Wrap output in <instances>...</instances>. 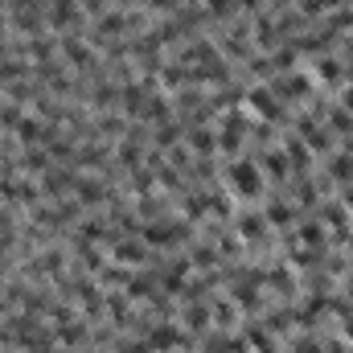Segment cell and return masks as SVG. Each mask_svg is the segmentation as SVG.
<instances>
[{
	"label": "cell",
	"instance_id": "1",
	"mask_svg": "<svg viewBox=\"0 0 353 353\" xmlns=\"http://www.w3.org/2000/svg\"><path fill=\"white\" fill-rule=\"evenodd\" d=\"M226 189H230V197H239V201H255V197H263L267 176H263V169H259V161H251V157H234V161L226 165Z\"/></svg>",
	"mask_w": 353,
	"mask_h": 353
},
{
	"label": "cell",
	"instance_id": "2",
	"mask_svg": "<svg viewBox=\"0 0 353 353\" xmlns=\"http://www.w3.org/2000/svg\"><path fill=\"white\" fill-rule=\"evenodd\" d=\"M243 103H247V111H255L263 123H283V119H288V103L275 99L271 87H251L243 94Z\"/></svg>",
	"mask_w": 353,
	"mask_h": 353
},
{
	"label": "cell",
	"instance_id": "3",
	"mask_svg": "<svg viewBox=\"0 0 353 353\" xmlns=\"http://www.w3.org/2000/svg\"><path fill=\"white\" fill-rule=\"evenodd\" d=\"M267 87L275 90V99H283V103H308V99H312V79H308L304 70H288V74H275Z\"/></svg>",
	"mask_w": 353,
	"mask_h": 353
},
{
	"label": "cell",
	"instance_id": "4",
	"mask_svg": "<svg viewBox=\"0 0 353 353\" xmlns=\"http://www.w3.org/2000/svg\"><path fill=\"white\" fill-rule=\"evenodd\" d=\"M46 25H50L54 33H74V29L83 25V0H50Z\"/></svg>",
	"mask_w": 353,
	"mask_h": 353
},
{
	"label": "cell",
	"instance_id": "5",
	"mask_svg": "<svg viewBox=\"0 0 353 353\" xmlns=\"http://www.w3.org/2000/svg\"><path fill=\"white\" fill-rule=\"evenodd\" d=\"M148 345L152 353H173V350H189V333L176 329V325H148Z\"/></svg>",
	"mask_w": 353,
	"mask_h": 353
},
{
	"label": "cell",
	"instance_id": "6",
	"mask_svg": "<svg viewBox=\"0 0 353 353\" xmlns=\"http://www.w3.org/2000/svg\"><path fill=\"white\" fill-rule=\"evenodd\" d=\"M111 259H115V263H128V267H144L148 263V247L136 243V239H119V243L111 247Z\"/></svg>",
	"mask_w": 353,
	"mask_h": 353
},
{
	"label": "cell",
	"instance_id": "7",
	"mask_svg": "<svg viewBox=\"0 0 353 353\" xmlns=\"http://www.w3.org/2000/svg\"><path fill=\"white\" fill-rule=\"evenodd\" d=\"M267 230H271V222H267V214H259V210H247V214L239 218V234H243V243H263Z\"/></svg>",
	"mask_w": 353,
	"mask_h": 353
},
{
	"label": "cell",
	"instance_id": "8",
	"mask_svg": "<svg viewBox=\"0 0 353 353\" xmlns=\"http://www.w3.org/2000/svg\"><path fill=\"white\" fill-rule=\"evenodd\" d=\"M54 337H58L66 350H79L83 341H90V325L74 316V321H66V325H54Z\"/></svg>",
	"mask_w": 353,
	"mask_h": 353
},
{
	"label": "cell",
	"instance_id": "9",
	"mask_svg": "<svg viewBox=\"0 0 353 353\" xmlns=\"http://www.w3.org/2000/svg\"><path fill=\"white\" fill-rule=\"evenodd\" d=\"M181 321H185V333H205V329H214L210 304H201V300H189L185 312H181Z\"/></svg>",
	"mask_w": 353,
	"mask_h": 353
},
{
	"label": "cell",
	"instance_id": "10",
	"mask_svg": "<svg viewBox=\"0 0 353 353\" xmlns=\"http://www.w3.org/2000/svg\"><path fill=\"white\" fill-rule=\"evenodd\" d=\"M161 83H165V90H181L193 83V66H185V62H165L161 66Z\"/></svg>",
	"mask_w": 353,
	"mask_h": 353
},
{
	"label": "cell",
	"instance_id": "11",
	"mask_svg": "<svg viewBox=\"0 0 353 353\" xmlns=\"http://www.w3.org/2000/svg\"><path fill=\"white\" fill-rule=\"evenodd\" d=\"M74 181H79V176H70L66 169H50V176H41V193L66 197V193H74Z\"/></svg>",
	"mask_w": 353,
	"mask_h": 353
},
{
	"label": "cell",
	"instance_id": "12",
	"mask_svg": "<svg viewBox=\"0 0 353 353\" xmlns=\"http://www.w3.org/2000/svg\"><path fill=\"white\" fill-rule=\"evenodd\" d=\"M128 300H152L157 296V275H148V271H132V279H128Z\"/></svg>",
	"mask_w": 353,
	"mask_h": 353
},
{
	"label": "cell",
	"instance_id": "13",
	"mask_svg": "<svg viewBox=\"0 0 353 353\" xmlns=\"http://www.w3.org/2000/svg\"><path fill=\"white\" fill-rule=\"evenodd\" d=\"M189 259H173V263H165V275H161V288L173 296V292H185V275H189Z\"/></svg>",
	"mask_w": 353,
	"mask_h": 353
},
{
	"label": "cell",
	"instance_id": "14",
	"mask_svg": "<svg viewBox=\"0 0 353 353\" xmlns=\"http://www.w3.org/2000/svg\"><path fill=\"white\" fill-rule=\"evenodd\" d=\"M259 169H263L267 181H288V173H292V165H288V157H283V148L275 152H263V161H259Z\"/></svg>",
	"mask_w": 353,
	"mask_h": 353
},
{
	"label": "cell",
	"instance_id": "15",
	"mask_svg": "<svg viewBox=\"0 0 353 353\" xmlns=\"http://www.w3.org/2000/svg\"><path fill=\"white\" fill-rule=\"evenodd\" d=\"M210 321H214V329H234L239 325V304L234 300H214L210 304Z\"/></svg>",
	"mask_w": 353,
	"mask_h": 353
},
{
	"label": "cell",
	"instance_id": "16",
	"mask_svg": "<svg viewBox=\"0 0 353 353\" xmlns=\"http://www.w3.org/2000/svg\"><path fill=\"white\" fill-rule=\"evenodd\" d=\"M74 193H79V205H99V201H107V189H103V181H94V176H79V181H74Z\"/></svg>",
	"mask_w": 353,
	"mask_h": 353
},
{
	"label": "cell",
	"instance_id": "17",
	"mask_svg": "<svg viewBox=\"0 0 353 353\" xmlns=\"http://www.w3.org/2000/svg\"><path fill=\"white\" fill-rule=\"evenodd\" d=\"M189 148H193L197 157H214V152H218V132H214V128H193V132H189Z\"/></svg>",
	"mask_w": 353,
	"mask_h": 353
},
{
	"label": "cell",
	"instance_id": "18",
	"mask_svg": "<svg viewBox=\"0 0 353 353\" xmlns=\"http://www.w3.org/2000/svg\"><path fill=\"white\" fill-rule=\"evenodd\" d=\"M283 157H288V165H292L296 173H304V169L312 165V152L304 148V140H300V136H288V144H283Z\"/></svg>",
	"mask_w": 353,
	"mask_h": 353
},
{
	"label": "cell",
	"instance_id": "19",
	"mask_svg": "<svg viewBox=\"0 0 353 353\" xmlns=\"http://www.w3.org/2000/svg\"><path fill=\"white\" fill-rule=\"evenodd\" d=\"M316 79H321L325 87H341V79H345L341 58H321V62H316Z\"/></svg>",
	"mask_w": 353,
	"mask_h": 353
},
{
	"label": "cell",
	"instance_id": "20",
	"mask_svg": "<svg viewBox=\"0 0 353 353\" xmlns=\"http://www.w3.org/2000/svg\"><path fill=\"white\" fill-rule=\"evenodd\" d=\"M21 169H29V173H50V152H46L41 144H29V148L21 152Z\"/></svg>",
	"mask_w": 353,
	"mask_h": 353
},
{
	"label": "cell",
	"instance_id": "21",
	"mask_svg": "<svg viewBox=\"0 0 353 353\" xmlns=\"http://www.w3.org/2000/svg\"><path fill=\"white\" fill-rule=\"evenodd\" d=\"M263 283L275 288V292H283V296H296V279H292L288 267H271V271H263Z\"/></svg>",
	"mask_w": 353,
	"mask_h": 353
},
{
	"label": "cell",
	"instance_id": "22",
	"mask_svg": "<svg viewBox=\"0 0 353 353\" xmlns=\"http://www.w3.org/2000/svg\"><path fill=\"white\" fill-rule=\"evenodd\" d=\"M107 157H111V148H107V144H87L74 161H79V169H103V165H107Z\"/></svg>",
	"mask_w": 353,
	"mask_h": 353
},
{
	"label": "cell",
	"instance_id": "23",
	"mask_svg": "<svg viewBox=\"0 0 353 353\" xmlns=\"http://www.w3.org/2000/svg\"><path fill=\"white\" fill-rule=\"evenodd\" d=\"M62 54H66V62H74V66H90L87 41H79L74 33H66V41H62Z\"/></svg>",
	"mask_w": 353,
	"mask_h": 353
},
{
	"label": "cell",
	"instance_id": "24",
	"mask_svg": "<svg viewBox=\"0 0 353 353\" xmlns=\"http://www.w3.org/2000/svg\"><path fill=\"white\" fill-rule=\"evenodd\" d=\"M321 222H329L333 230H341V239L350 234V214H345V205H341V201H329V205H325V218H321Z\"/></svg>",
	"mask_w": 353,
	"mask_h": 353
},
{
	"label": "cell",
	"instance_id": "25",
	"mask_svg": "<svg viewBox=\"0 0 353 353\" xmlns=\"http://www.w3.org/2000/svg\"><path fill=\"white\" fill-rule=\"evenodd\" d=\"M103 308L111 312V321H115V325H132V312H128V296H119V292H115V296H107V300H103Z\"/></svg>",
	"mask_w": 353,
	"mask_h": 353
},
{
	"label": "cell",
	"instance_id": "26",
	"mask_svg": "<svg viewBox=\"0 0 353 353\" xmlns=\"http://www.w3.org/2000/svg\"><path fill=\"white\" fill-rule=\"evenodd\" d=\"M300 239L308 243V251H321V247H325V222H312V226L304 222V226H300Z\"/></svg>",
	"mask_w": 353,
	"mask_h": 353
},
{
	"label": "cell",
	"instance_id": "27",
	"mask_svg": "<svg viewBox=\"0 0 353 353\" xmlns=\"http://www.w3.org/2000/svg\"><path fill=\"white\" fill-rule=\"evenodd\" d=\"M132 189H136V193H152V189H157V173H152L148 165L132 169Z\"/></svg>",
	"mask_w": 353,
	"mask_h": 353
},
{
	"label": "cell",
	"instance_id": "28",
	"mask_svg": "<svg viewBox=\"0 0 353 353\" xmlns=\"http://www.w3.org/2000/svg\"><path fill=\"white\" fill-rule=\"evenodd\" d=\"M329 128H333V132H345V136L353 132V115L341 107V103H337V107H329Z\"/></svg>",
	"mask_w": 353,
	"mask_h": 353
},
{
	"label": "cell",
	"instance_id": "29",
	"mask_svg": "<svg viewBox=\"0 0 353 353\" xmlns=\"http://www.w3.org/2000/svg\"><path fill=\"white\" fill-rule=\"evenodd\" d=\"M21 119H25L21 103H12V99H8V103H0V128H12V132H17V123H21Z\"/></svg>",
	"mask_w": 353,
	"mask_h": 353
},
{
	"label": "cell",
	"instance_id": "30",
	"mask_svg": "<svg viewBox=\"0 0 353 353\" xmlns=\"http://www.w3.org/2000/svg\"><path fill=\"white\" fill-rule=\"evenodd\" d=\"M189 263H193V267H214V263H218V251H214V247H205V243H197V247L189 251Z\"/></svg>",
	"mask_w": 353,
	"mask_h": 353
},
{
	"label": "cell",
	"instance_id": "31",
	"mask_svg": "<svg viewBox=\"0 0 353 353\" xmlns=\"http://www.w3.org/2000/svg\"><path fill=\"white\" fill-rule=\"evenodd\" d=\"M267 222H271V226H288V222H292V205H288V201H271V205H267Z\"/></svg>",
	"mask_w": 353,
	"mask_h": 353
},
{
	"label": "cell",
	"instance_id": "32",
	"mask_svg": "<svg viewBox=\"0 0 353 353\" xmlns=\"http://www.w3.org/2000/svg\"><path fill=\"white\" fill-rule=\"evenodd\" d=\"M176 140H181V128H176L173 119L169 123H157V144L161 148H176Z\"/></svg>",
	"mask_w": 353,
	"mask_h": 353
},
{
	"label": "cell",
	"instance_id": "33",
	"mask_svg": "<svg viewBox=\"0 0 353 353\" xmlns=\"http://www.w3.org/2000/svg\"><path fill=\"white\" fill-rule=\"evenodd\" d=\"M341 0H300V12L304 17H321V12H337Z\"/></svg>",
	"mask_w": 353,
	"mask_h": 353
},
{
	"label": "cell",
	"instance_id": "34",
	"mask_svg": "<svg viewBox=\"0 0 353 353\" xmlns=\"http://www.w3.org/2000/svg\"><path fill=\"white\" fill-rule=\"evenodd\" d=\"M329 173L350 185V181H353V157H333V161H329Z\"/></svg>",
	"mask_w": 353,
	"mask_h": 353
},
{
	"label": "cell",
	"instance_id": "35",
	"mask_svg": "<svg viewBox=\"0 0 353 353\" xmlns=\"http://www.w3.org/2000/svg\"><path fill=\"white\" fill-rule=\"evenodd\" d=\"M205 8H210V17H222L226 21L234 12V0H205Z\"/></svg>",
	"mask_w": 353,
	"mask_h": 353
},
{
	"label": "cell",
	"instance_id": "36",
	"mask_svg": "<svg viewBox=\"0 0 353 353\" xmlns=\"http://www.w3.org/2000/svg\"><path fill=\"white\" fill-rule=\"evenodd\" d=\"M115 353H152V345H148V341H119Z\"/></svg>",
	"mask_w": 353,
	"mask_h": 353
},
{
	"label": "cell",
	"instance_id": "37",
	"mask_svg": "<svg viewBox=\"0 0 353 353\" xmlns=\"http://www.w3.org/2000/svg\"><path fill=\"white\" fill-rule=\"evenodd\" d=\"M296 353H325V350H321V341H312V337H300V341H296Z\"/></svg>",
	"mask_w": 353,
	"mask_h": 353
},
{
	"label": "cell",
	"instance_id": "38",
	"mask_svg": "<svg viewBox=\"0 0 353 353\" xmlns=\"http://www.w3.org/2000/svg\"><path fill=\"white\" fill-rule=\"evenodd\" d=\"M99 8H107V0H83V12H94L99 17Z\"/></svg>",
	"mask_w": 353,
	"mask_h": 353
},
{
	"label": "cell",
	"instance_id": "39",
	"mask_svg": "<svg viewBox=\"0 0 353 353\" xmlns=\"http://www.w3.org/2000/svg\"><path fill=\"white\" fill-rule=\"evenodd\" d=\"M341 107H345V111H353V87L341 90Z\"/></svg>",
	"mask_w": 353,
	"mask_h": 353
},
{
	"label": "cell",
	"instance_id": "40",
	"mask_svg": "<svg viewBox=\"0 0 353 353\" xmlns=\"http://www.w3.org/2000/svg\"><path fill=\"white\" fill-rule=\"evenodd\" d=\"M345 337L353 341V316H350V312H345Z\"/></svg>",
	"mask_w": 353,
	"mask_h": 353
},
{
	"label": "cell",
	"instance_id": "41",
	"mask_svg": "<svg viewBox=\"0 0 353 353\" xmlns=\"http://www.w3.org/2000/svg\"><path fill=\"white\" fill-rule=\"evenodd\" d=\"M325 353H345V345H329Z\"/></svg>",
	"mask_w": 353,
	"mask_h": 353
},
{
	"label": "cell",
	"instance_id": "42",
	"mask_svg": "<svg viewBox=\"0 0 353 353\" xmlns=\"http://www.w3.org/2000/svg\"><path fill=\"white\" fill-rule=\"evenodd\" d=\"M345 288H350V296H353V275H350V283H345Z\"/></svg>",
	"mask_w": 353,
	"mask_h": 353
}]
</instances>
